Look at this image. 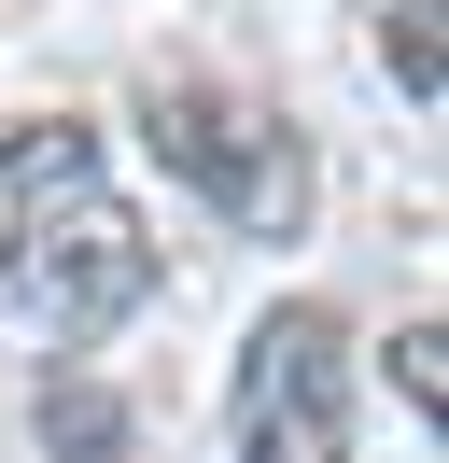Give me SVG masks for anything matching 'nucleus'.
Listing matches in <instances>:
<instances>
[{
    "label": "nucleus",
    "mask_w": 449,
    "mask_h": 463,
    "mask_svg": "<svg viewBox=\"0 0 449 463\" xmlns=\"http://www.w3.org/2000/svg\"><path fill=\"white\" fill-rule=\"evenodd\" d=\"M0 281L56 337H112L127 309H155V239L112 197L99 127H71V113L14 127V169H0Z\"/></svg>",
    "instance_id": "1"
},
{
    "label": "nucleus",
    "mask_w": 449,
    "mask_h": 463,
    "mask_svg": "<svg viewBox=\"0 0 449 463\" xmlns=\"http://www.w3.org/2000/svg\"><path fill=\"white\" fill-rule=\"evenodd\" d=\"M435 351H449V337H435V309H421L407 337H393V379H407V407H421V421L449 407V365H435Z\"/></svg>",
    "instance_id": "6"
},
{
    "label": "nucleus",
    "mask_w": 449,
    "mask_h": 463,
    "mask_svg": "<svg viewBox=\"0 0 449 463\" xmlns=\"http://www.w3.org/2000/svg\"><path fill=\"white\" fill-rule=\"evenodd\" d=\"M140 141H155L224 225H253V239H295L309 225V155H295V127H267L239 85H155V99H140Z\"/></svg>",
    "instance_id": "2"
},
{
    "label": "nucleus",
    "mask_w": 449,
    "mask_h": 463,
    "mask_svg": "<svg viewBox=\"0 0 449 463\" xmlns=\"http://www.w3.org/2000/svg\"><path fill=\"white\" fill-rule=\"evenodd\" d=\"M239 463H351V337L337 309L281 295L239 351Z\"/></svg>",
    "instance_id": "3"
},
{
    "label": "nucleus",
    "mask_w": 449,
    "mask_h": 463,
    "mask_svg": "<svg viewBox=\"0 0 449 463\" xmlns=\"http://www.w3.org/2000/svg\"><path fill=\"white\" fill-rule=\"evenodd\" d=\"M435 14H449V0H393V14H379V57H393V85H407L421 113L449 99V57H435Z\"/></svg>",
    "instance_id": "5"
},
{
    "label": "nucleus",
    "mask_w": 449,
    "mask_h": 463,
    "mask_svg": "<svg viewBox=\"0 0 449 463\" xmlns=\"http://www.w3.org/2000/svg\"><path fill=\"white\" fill-rule=\"evenodd\" d=\"M43 463H140V421H127V393L112 379H43Z\"/></svg>",
    "instance_id": "4"
}]
</instances>
